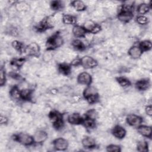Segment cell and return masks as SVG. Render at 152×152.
Wrapping results in <instances>:
<instances>
[{
	"instance_id": "19",
	"label": "cell",
	"mask_w": 152,
	"mask_h": 152,
	"mask_svg": "<svg viewBox=\"0 0 152 152\" xmlns=\"http://www.w3.org/2000/svg\"><path fill=\"white\" fill-rule=\"evenodd\" d=\"M150 86V82L147 78H144V79L138 80L135 83V87L137 88V89L140 91L146 90L148 89Z\"/></svg>"
},
{
	"instance_id": "17",
	"label": "cell",
	"mask_w": 152,
	"mask_h": 152,
	"mask_svg": "<svg viewBox=\"0 0 152 152\" xmlns=\"http://www.w3.org/2000/svg\"><path fill=\"white\" fill-rule=\"evenodd\" d=\"M72 32L74 36L76 37H84L87 33L83 26L80 25H74L72 29Z\"/></svg>"
},
{
	"instance_id": "22",
	"label": "cell",
	"mask_w": 152,
	"mask_h": 152,
	"mask_svg": "<svg viewBox=\"0 0 152 152\" xmlns=\"http://www.w3.org/2000/svg\"><path fill=\"white\" fill-rule=\"evenodd\" d=\"M81 143L83 146L85 148H91L96 147V141L94 139L90 137H84L82 140Z\"/></svg>"
},
{
	"instance_id": "30",
	"label": "cell",
	"mask_w": 152,
	"mask_h": 152,
	"mask_svg": "<svg viewBox=\"0 0 152 152\" xmlns=\"http://www.w3.org/2000/svg\"><path fill=\"white\" fill-rule=\"evenodd\" d=\"M72 46L78 50H83L86 46L84 43L80 39H75L72 42Z\"/></svg>"
},
{
	"instance_id": "12",
	"label": "cell",
	"mask_w": 152,
	"mask_h": 152,
	"mask_svg": "<svg viewBox=\"0 0 152 152\" xmlns=\"http://www.w3.org/2000/svg\"><path fill=\"white\" fill-rule=\"evenodd\" d=\"M48 133L44 130L36 131L33 136L34 142L37 144H40L45 142L48 138Z\"/></svg>"
},
{
	"instance_id": "21",
	"label": "cell",
	"mask_w": 152,
	"mask_h": 152,
	"mask_svg": "<svg viewBox=\"0 0 152 152\" xmlns=\"http://www.w3.org/2000/svg\"><path fill=\"white\" fill-rule=\"evenodd\" d=\"M62 23L67 25H74L77 23V17L70 14H64L62 17Z\"/></svg>"
},
{
	"instance_id": "11",
	"label": "cell",
	"mask_w": 152,
	"mask_h": 152,
	"mask_svg": "<svg viewBox=\"0 0 152 152\" xmlns=\"http://www.w3.org/2000/svg\"><path fill=\"white\" fill-rule=\"evenodd\" d=\"M127 124L131 126H138L142 122V118L135 114L128 115L126 118Z\"/></svg>"
},
{
	"instance_id": "3",
	"label": "cell",
	"mask_w": 152,
	"mask_h": 152,
	"mask_svg": "<svg viewBox=\"0 0 152 152\" xmlns=\"http://www.w3.org/2000/svg\"><path fill=\"white\" fill-rule=\"evenodd\" d=\"M48 116L53 128L56 129L60 130L64 128V119L63 116L61 113L56 110H53L49 113Z\"/></svg>"
},
{
	"instance_id": "14",
	"label": "cell",
	"mask_w": 152,
	"mask_h": 152,
	"mask_svg": "<svg viewBox=\"0 0 152 152\" xmlns=\"http://www.w3.org/2000/svg\"><path fill=\"white\" fill-rule=\"evenodd\" d=\"M142 50L138 45H134L131 46L128 51L129 56L135 59L139 58L142 55Z\"/></svg>"
},
{
	"instance_id": "8",
	"label": "cell",
	"mask_w": 152,
	"mask_h": 152,
	"mask_svg": "<svg viewBox=\"0 0 152 152\" xmlns=\"http://www.w3.org/2000/svg\"><path fill=\"white\" fill-rule=\"evenodd\" d=\"M77 82L81 85L90 86L92 83V77L87 72H81L77 77Z\"/></svg>"
},
{
	"instance_id": "16",
	"label": "cell",
	"mask_w": 152,
	"mask_h": 152,
	"mask_svg": "<svg viewBox=\"0 0 152 152\" xmlns=\"http://www.w3.org/2000/svg\"><path fill=\"white\" fill-rule=\"evenodd\" d=\"M138 132L143 137L151 138V127L148 125H140L137 127Z\"/></svg>"
},
{
	"instance_id": "43",
	"label": "cell",
	"mask_w": 152,
	"mask_h": 152,
	"mask_svg": "<svg viewBox=\"0 0 152 152\" xmlns=\"http://www.w3.org/2000/svg\"><path fill=\"white\" fill-rule=\"evenodd\" d=\"M145 113H147V115H148L149 116H151V115H152V107H151V105L147 106L145 108Z\"/></svg>"
},
{
	"instance_id": "26",
	"label": "cell",
	"mask_w": 152,
	"mask_h": 152,
	"mask_svg": "<svg viewBox=\"0 0 152 152\" xmlns=\"http://www.w3.org/2000/svg\"><path fill=\"white\" fill-rule=\"evenodd\" d=\"M150 9V5L145 3H141L138 5L137 11L138 14L141 15H143L147 13L149 11Z\"/></svg>"
},
{
	"instance_id": "7",
	"label": "cell",
	"mask_w": 152,
	"mask_h": 152,
	"mask_svg": "<svg viewBox=\"0 0 152 152\" xmlns=\"http://www.w3.org/2000/svg\"><path fill=\"white\" fill-rule=\"evenodd\" d=\"M53 147L58 151H64L67 149L69 146L68 141L64 138H58L53 141Z\"/></svg>"
},
{
	"instance_id": "41",
	"label": "cell",
	"mask_w": 152,
	"mask_h": 152,
	"mask_svg": "<svg viewBox=\"0 0 152 152\" xmlns=\"http://www.w3.org/2000/svg\"><path fill=\"white\" fill-rule=\"evenodd\" d=\"M0 122H1V125H5L8 123V119L7 116H5V115H1V119H0Z\"/></svg>"
},
{
	"instance_id": "32",
	"label": "cell",
	"mask_w": 152,
	"mask_h": 152,
	"mask_svg": "<svg viewBox=\"0 0 152 152\" xmlns=\"http://www.w3.org/2000/svg\"><path fill=\"white\" fill-rule=\"evenodd\" d=\"M7 78H6V72L5 68L3 66H1L0 69V85L1 87L4 86L5 84Z\"/></svg>"
},
{
	"instance_id": "35",
	"label": "cell",
	"mask_w": 152,
	"mask_h": 152,
	"mask_svg": "<svg viewBox=\"0 0 152 152\" xmlns=\"http://www.w3.org/2000/svg\"><path fill=\"white\" fill-rule=\"evenodd\" d=\"M97 116H98L97 112V111H96L95 109H91L88 110L86 112V115H85L86 117H87V118L93 119H94V120H96V119L97 118Z\"/></svg>"
},
{
	"instance_id": "34",
	"label": "cell",
	"mask_w": 152,
	"mask_h": 152,
	"mask_svg": "<svg viewBox=\"0 0 152 152\" xmlns=\"http://www.w3.org/2000/svg\"><path fill=\"white\" fill-rule=\"evenodd\" d=\"M50 6L52 10L54 11H57L62 8V4L61 1H53L50 2Z\"/></svg>"
},
{
	"instance_id": "13",
	"label": "cell",
	"mask_w": 152,
	"mask_h": 152,
	"mask_svg": "<svg viewBox=\"0 0 152 152\" xmlns=\"http://www.w3.org/2000/svg\"><path fill=\"white\" fill-rule=\"evenodd\" d=\"M112 134L116 138L121 140L125 137L126 131L122 126L116 125L112 129Z\"/></svg>"
},
{
	"instance_id": "42",
	"label": "cell",
	"mask_w": 152,
	"mask_h": 152,
	"mask_svg": "<svg viewBox=\"0 0 152 152\" xmlns=\"http://www.w3.org/2000/svg\"><path fill=\"white\" fill-rule=\"evenodd\" d=\"M79 65H80V59L79 58H74L71 62V65L76 66Z\"/></svg>"
},
{
	"instance_id": "39",
	"label": "cell",
	"mask_w": 152,
	"mask_h": 152,
	"mask_svg": "<svg viewBox=\"0 0 152 152\" xmlns=\"http://www.w3.org/2000/svg\"><path fill=\"white\" fill-rule=\"evenodd\" d=\"M53 55L52 53L50 52V50H48V52H46L43 55V59L45 62H49L52 59Z\"/></svg>"
},
{
	"instance_id": "36",
	"label": "cell",
	"mask_w": 152,
	"mask_h": 152,
	"mask_svg": "<svg viewBox=\"0 0 152 152\" xmlns=\"http://www.w3.org/2000/svg\"><path fill=\"white\" fill-rule=\"evenodd\" d=\"M29 6L25 2H19L15 4V8L19 11H23L28 10Z\"/></svg>"
},
{
	"instance_id": "28",
	"label": "cell",
	"mask_w": 152,
	"mask_h": 152,
	"mask_svg": "<svg viewBox=\"0 0 152 152\" xmlns=\"http://www.w3.org/2000/svg\"><path fill=\"white\" fill-rule=\"evenodd\" d=\"M138 46L141 48V49L142 50V52L148 51V50H150L152 48L151 42V41H150L148 40H144L141 41L139 43Z\"/></svg>"
},
{
	"instance_id": "5",
	"label": "cell",
	"mask_w": 152,
	"mask_h": 152,
	"mask_svg": "<svg viewBox=\"0 0 152 152\" xmlns=\"http://www.w3.org/2000/svg\"><path fill=\"white\" fill-rule=\"evenodd\" d=\"M80 65L86 69H92L97 66L98 63L93 57L84 56L80 59Z\"/></svg>"
},
{
	"instance_id": "37",
	"label": "cell",
	"mask_w": 152,
	"mask_h": 152,
	"mask_svg": "<svg viewBox=\"0 0 152 152\" xmlns=\"http://www.w3.org/2000/svg\"><path fill=\"white\" fill-rule=\"evenodd\" d=\"M136 21L139 24L145 25V24H147L148 23V19L146 16L143 15H138L137 17Z\"/></svg>"
},
{
	"instance_id": "33",
	"label": "cell",
	"mask_w": 152,
	"mask_h": 152,
	"mask_svg": "<svg viewBox=\"0 0 152 152\" xmlns=\"http://www.w3.org/2000/svg\"><path fill=\"white\" fill-rule=\"evenodd\" d=\"M137 150L139 151H148V144L147 142L141 141L137 144Z\"/></svg>"
},
{
	"instance_id": "27",
	"label": "cell",
	"mask_w": 152,
	"mask_h": 152,
	"mask_svg": "<svg viewBox=\"0 0 152 152\" xmlns=\"http://www.w3.org/2000/svg\"><path fill=\"white\" fill-rule=\"evenodd\" d=\"M116 80L117 81V83H118V84L122 87H127L130 86L131 85V81H129V79H128L127 78L125 77H118L116 78Z\"/></svg>"
},
{
	"instance_id": "10",
	"label": "cell",
	"mask_w": 152,
	"mask_h": 152,
	"mask_svg": "<svg viewBox=\"0 0 152 152\" xmlns=\"http://www.w3.org/2000/svg\"><path fill=\"white\" fill-rule=\"evenodd\" d=\"M40 46L36 42H32L28 44L26 48V52L28 55L33 56H38L40 54Z\"/></svg>"
},
{
	"instance_id": "2",
	"label": "cell",
	"mask_w": 152,
	"mask_h": 152,
	"mask_svg": "<svg viewBox=\"0 0 152 152\" xmlns=\"http://www.w3.org/2000/svg\"><path fill=\"white\" fill-rule=\"evenodd\" d=\"M83 96L90 104H94L98 102L99 94L97 89L92 86H87L83 91Z\"/></svg>"
},
{
	"instance_id": "24",
	"label": "cell",
	"mask_w": 152,
	"mask_h": 152,
	"mask_svg": "<svg viewBox=\"0 0 152 152\" xmlns=\"http://www.w3.org/2000/svg\"><path fill=\"white\" fill-rule=\"evenodd\" d=\"M82 125L86 129H93L96 126V122L95 120L85 116V118H83Z\"/></svg>"
},
{
	"instance_id": "4",
	"label": "cell",
	"mask_w": 152,
	"mask_h": 152,
	"mask_svg": "<svg viewBox=\"0 0 152 152\" xmlns=\"http://www.w3.org/2000/svg\"><path fill=\"white\" fill-rule=\"evenodd\" d=\"M14 140L15 141L18 142L20 144L23 145H31L34 142L33 137L26 133H20L18 134L14 135Z\"/></svg>"
},
{
	"instance_id": "15",
	"label": "cell",
	"mask_w": 152,
	"mask_h": 152,
	"mask_svg": "<svg viewBox=\"0 0 152 152\" xmlns=\"http://www.w3.org/2000/svg\"><path fill=\"white\" fill-rule=\"evenodd\" d=\"M83 118L78 113H73L68 116L67 121L71 125H78L82 124Z\"/></svg>"
},
{
	"instance_id": "25",
	"label": "cell",
	"mask_w": 152,
	"mask_h": 152,
	"mask_svg": "<svg viewBox=\"0 0 152 152\" xmlns=\"http://www.w3.org/2000/svg\"><path fill=\"white\" fill-rule=\"evenodd\" d=\"M12 48L17 50V52H20V53H22V52H26V46L25 47L24 44L21 42H19L18 40H14L12 43Z\"/></svg>"
},
{
	"instance_id": "20",
	"label": "cell",
	"mask_w": 152,
	"mask_h": 152,
	"mask_svg": "<svg viewBox=\"0 0 152 152\" xmlns=\"http://www.w3.org/2000/svg\"><path fill=\"white\" fill-rule=\"evenodd\" d=\"M58 69L61 74L64 75H68L71 73V67L70 65L66 63H61L58 65Z\"/></svg>"
},
{
	"instance_id": "38",
	"label": "cell",
	"mask_w": 152,
	"mask_h": 152,
	"mask_svg": "<svg viewBox=\"0 0 152 152\" xmlns=\"http://www.w3.org/2000/svg\"><path fill=\"white\" fill-rule=\"evenodd\" d=\"M106 151L109 152H118L121 151V147L119 145L116 144H110L106 147Z\"/></svg>"
},
{
	"instance_id": "18",
	"label": "cell",
	"mask_w": 152,
	"mask_h": 152,
	"mask_svg": "<svg viewBox=\"0 0 152 152\" xmlns=\"http://www.w3.org/2000/svg\"><path fill=\"white\" fill-rule=\"evenodd\" d=\"M10 96L11 99L14 101H19L22 100L21 90L17 86L12 87L10 90Z\"/></svg>"
},
{
	"instance_id": "1",
	"label": "cell",
	"mask_w": 152,
	"mask_h": 152,
	"mask_svg": "<svg viewBox=\"0 0 152 152\" xmlns=\"http://www.w3.org/2000/svg\"><path fill=\"white\" fill-rule=\"evenodd\" d=\"M64 43V39L59 33H55L49 37L46 43L48 50H52L61 47Z\"/></svg>"
},
{
	"instance_id": "9",
	"label": "cell",
	"mask_w": 152,
	"mask_h": 152,
	"mask_svg": "<svg viewBox=\"0 0 152 152\" xmlns=\"http://www.w3.org/2000/svg\"><path fill=\"white\" fill-rule=\"evenodd\" d=\"M134 17L133 11L119 10L117 15L118 19L122 23H128L132 20Z\"/></svg>"
},
{
	"instance_id": "6",
	"label": "cell",
	"mask_w": 152,
	"mask_h": 152,
	"mask_svg": "<svg viewBox=\"0 0 152 152\" xmlns=\"http://www.w3.org/2000/svg\"><path fill=\"white\" fill-rule=\"evenodd\" d=\"M83 27L87 33L91 34L98 33L102 30L101 26L99 24H96L92 20L86 21L83 25Z\"/></svg>"
},
{
	"instance_id": "23",
	"label": "cell",
	"mask_w": 152,
	"mask_h": 152,
	"mask_svg": "<svg viewBox=\"0 0 152 152\" xmlns=\"http://www.w3.org/2000/svg\"><path fill=\"white\" fill-rule=\"evenodd\" d=\"M71 6L77 11H83L86 10L87 6L86 4L82 1L75 0L73 1L71 3Z\"/></svg>"
},
{
	"instance_id": "40",
	"label": "cell",
	"mask_w": 152,
	"mask_h": 152,
	"mask_svg": "<svg viewBox=\"0 0 152 152\" xmlns=\"http://www.w3.org/2000/svg\"><path fill=\"white\" fill-rule=\"evenodd\" d=\"M9 75L14 80H19L20 78H21V76L16 73V72H11L9 73Z\"/></svg>"
},
{
	"instance_id": "29",
	"label": "cell",
	"mask_w": 152,
	"mask_h": 152,
	"mask_svg": "<svg viewBox=\"0 0 152 152\" xmlns=\"http://www.w3.org/2000/svg\"><path fill=\"white\" fill-rule=\"evenodd\" d=\"M21 99L24 100H30L32 96V90L28 89V88H24L21 90Z\"/></svg>"
},
{
	"instance_id": "31",
	"label": "cell",
	"mask_w": 152,
	"mask_h": 152,
	"mask_svg": "<svg viewBox=\"0 0 152 152\" xmlns=\"http://www.w3.org/2000/svg\"><path fill=\"white\" fill-rule=\"evenodd\" d=\"M25 61H26L25 58H14L11 61V65L17 68H19L23 65V64L25 62Z\"/></svg>"
}]
</instances>
